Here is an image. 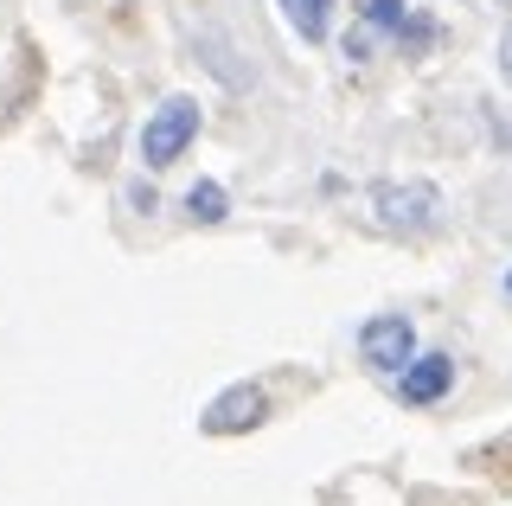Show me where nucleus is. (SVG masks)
I'll return each instance as SVG.
<instances>
[{"mask_svg": "<svg viewBox=\"0 0 512 506\" xmlns=\"http://www.w3.org/2000/svg\"><path fill=\"white\" fill-rule=\"evenodd\" d=\"M282 20L295 26L308 45L327 39V26H333V0H282Z\"/></svg>", "mask_w": 512, "mask_h": 506, "instance_id": "nucleus-7", "label": "nucleus"}, {"mask_svg": "<svg viewBox=\"0 0 512 506\" xmlns=\"http://www.w3.org/2000/svg\"><path fill=\"white\" fill-rule=\"evenodd\" d=\"M192 135H199V103H192V97H167L148 116V129H141V161H148V167H173L192 148Z\"/></svg>", "mask_w": 512, "mask_h": 506, "instance_id": "nucleus-2", "label": "nucleus"}, {"mask_svg": "<svg viewBox=\"0 0 512 506\" xmlns=\"http://www.w3.org/2000/svg\"><path fill=\"white\" fill-rule=\"evenodd\" d=\"M448 385H455V359H448V353H423V359H410V366L397 372L404 404H436Z\"/></svg>", "mask_w": 512, "mask_h": 506, "instance_id": "nucleus-6", "label": "nucleus"}, {"mask_svg": "<svg viewBox=\"0 0 512 506\" xmlns=\"http://www.w3.org/2000/svg\"><path fill=\"white\" fill-rule=\"evenodd\" d=\"M186 212H192V225H218V218L231 212V199H224L218 180H199V186L186 193Z\"/></svg>", "mask_w": 512, "mask_h": 506, "instance_id": "nucleus-9", "label": "nucleus"}, {"mask_svg": "<svg viewBox=\"0 0 512 506\" xmlns=\"http://www.w3.org/2000/svg\"><path fill=\"white\" fill-rule=\"evenodd\" d=\"M359 353L372 372H404L416 359V327L404 321V314H378V321L359 327Z\"/></svg>", "mask_w": 512, "mask_h": 506, "instance_id": "nucleus-4", "label": "nucleus"}, {"mask_svg": "<svg viewBox=\"0 0 512 506\" xmlns=\"http://www.w3.org/2000/svg\"><path fill=\"white\" fill-rule=\"evenodd\" d=\"M500 71H506V84H512V33H506V45H500Z\"/></svg>", "mask_w": 512, "mask_h": 506, "instance_id": "nucleus-10", "label": "nucleus"}, {"mask_svg": "<svg viewBox=\"0 0 512 506\" xmlns=\"http://www.w3.org/2000/svg\"><path fill=\"white\" fill-rule=\"evenodd\" d=\"M263 417H269V391L244 378V385L218 391V398L199 410V430H205V436H244V430H256Z\"/></svg>", "mask_w": 512, "mask_h": 506, "instance_id": "nucleus-3", "label": "nucleus"}, {"mask_svg": "<svg viewBox=\"0 0 512 506\" xmlns=\"http://www.w3.org/2000/svg\"><path fill=\"white\" fill-rule=\"evenodd\" d=\"M359 20L378 26V33H391L397 45H404V58H410V52H429V45L442 39L436 20H423L410 0H359Z\"/></svg>", "mask_w": 512, "mask_h": 506, "instance_id": "nucleus-5", "label": "nucleus"}, {"mask_svg": "<svg viewBox=\"0 0 512 506\" xmlns=\"http://www.w3.org/2000/svg\"><path fill=\"white\" fill-rule=\"evenodd\" d=\"M468 468H480L493 487H506V494H512V430L493 436V442H480V449H468Z\"/></svg>", "mask_w": 512, "mask_h": 506, "instance_id": "nucleus-8", "label": "nucleus"}, {"mask_svg": "<svg viewBox=\"0 0 512 506\" xmlns=\"http://www.w3.org/2000/svg\"><path fill=\"white\" fill-rule=\"evenodd\" d=\"M506 289H512V276H506Z\"/></svg>", "mask_w": 512, "mask_h": 506, "instance_id": "nucleus-11", "label": "nucleus"}, {"mask_svg": "<svg viewBox=\"0 0 512 506\" xmlns=\"http://www.w3.org/2000/svg\"><path fill=\"white\" fill-rule=\"evenodd\" d=\"M506 7H512V0H506Z\"/></svg>", "mask_w": 512, "mask_h": 506, "instance_id": "nucleus-12", "label": "nucleus"}, {"mask_svg": "<svg viewBox=\"0 0 512 506\" xmlns=\"http://www.w3.org/2000/svg\"><path fill=\"white\" fill-rule=\"evenodd\" d=\"M372 212H378V225L384 231H404V237H416V231H436L442 225V193L429 180H410V186H372Z\"/></svg>", "mask_w": 512, "mask_h": 506, "instance_id": "nucleus-1", "label": "nucleus"}]
</instances>
